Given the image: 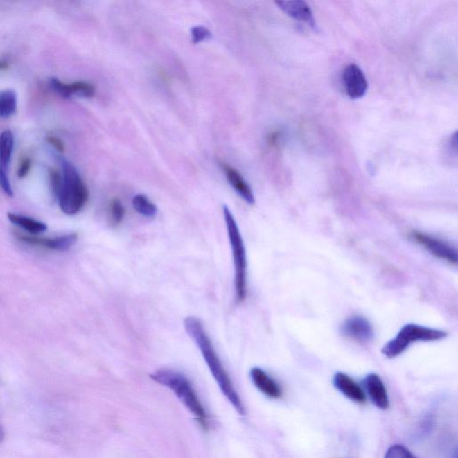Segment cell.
<instances>
[{
	"instance_id": "1",
	"label": "cell",
	"mask_w": 458,
	"mask_h": 458,
	"mask_svg": "<svg viewBox=\"0 0 458 458\" xmlns=\"http://www.w3.org/2000/svg\"><path fill=\"white\" fill-rule=\"evenodd\" d=\"M184 328L189 336L195 341L196 346L199 347L206 364L210 369L212 376L219 385L221 392L226 396L227 400L230 402L236 409L240 416H245L247 412L244 405H243L241 398L236 392L231 380L227 374L222 362H221L219 355L212 345L211 340L206 332L204 324L198 318L189 316L184 322Z\"/></svg>"
},
{
	"instance_id": "2",
	"label": "cell",
	"mask_w": 458,
	"mask_h": 458,
	"mask_svg": "<svg viewBox=\"0 0 458 458\" xmlns=\"http://www.w3.org/2000/svg\"><path fill=\"white\" fill-rule=\"evenodd\" d=\"M150 379L173 391L180 402L197 421L200 427L207 432L209 430L207 412L186 375L172 370V369H159L155 373L150 374Z\"/></svg>"
},
{
	"instance_id": "3",
	"label": "cell",
	"mask_w": 458,
	"mask_h": 458,
	"mask_svg": "<svg viewBox=\"0 0 458 458\" xmlns=\"http://www.w3.org/2000/svg\"><path fill=\"white\" fill-rule=\"evenodd\" d=\"M61 166H62V181L57 195L58 202L61 211L64 214L73 216L85 207L88 201V190L72 163L66 159H62Z\"/></svg>"
},
{
	"instance_id": "4",
	"label": "cell",
	"mask_w": 458,
	"mask_h": 458,
	"mask_svg": "<svg viewBox=\"0 0 458 458\" xmlns=\"http://www.w3.org/2000/svg\"><path fill=\"white\" fill-rule=\"evenodd\" d=\"M224 219L227 224V234H229L230 247H231L235 265V288L236 297L238 303L244 302L247 292V252L240 232L238 223L234 218L229 209L224 206Z\"/></svg>"
},
{
	"instance_id": "5",
	"label": "cell",
	"mask_w": 458,
	"mask_h": 458,
	"mask_svg": "<svg viewBox=\"0 0 458 458\" xmlns=\"http://www.w3.org/2000/svg\"><path fill=\"white\" fill-rule=\"evenodd\" d=\"M447 336L448 333L444 331L409 324L399 331L395 339L385 344L381 349V353L387 358H396L404 353L412 343L418 341H423V342L438 341L445 339Z\"/></svg>"
},
{
	"instance_id": "6",
	"label": "cell",
	"mask_w": 458,
	"mask_h": 458,
	"mask_svg": "<svg viewBox=\"0 0 458 458\" xmlns=\"http://www.w3.org/2000/svg\"><path fill=\"white\" fill-rule=\"evenodd\" d=\"M341 334L356 342L367 344L374 337L373 325L367 318L355 315L346 319L340 327Z\"/></svg>"
},
{
	"instance_id": "7",
	"label": "cell",
	"mask_w": 458,
	"mask_h": 458,
	"mask_svg": "<svg viewBox=\"0 0 458 458\" xmlns=\"http://www.w3.org/2000/svg\"><path fill=\"white\" fill-rule=\"evenodd\" d=\"M413 238L421 245H423L430 254L451 264L456 265L457 263V253L456 249L452 247L448 243L433 238L422 232H414L412 234Z\"/></svg>"
},
{
	"instance_id": "8",
	"label": "cell",
	"mask_w": 458,
	"mask_h": 458,
	"mask_svg": "<svg viewBox=\"0 0 458 458\" xmlns=\"http://www.w3.org/2000/svg\"><path fill=\"white\" fill-rule=\"evenodd\" d=\"M343 82L346 94L353 100L364 97L368 90V82L364 72L356 64H349L343 72Z\"/></svg>"
},
{
	"instance_id": "9",
	"label": "cell",
	"mask_w": 458,
	"mask_h": 458,
	"mask_svg": "<svg viewBox=\"0 0 458 458\" xmlns=\"http://www.w3.org/2000/svg\"><path fill=\"white\" fill-rule=\"evenodd\" d=\"M275 4L288 17L309 24L312 29H317L312 9L306 0H274Z\"/></svg>"
},
{
	"instance_id": "10",
	"label": "cell",
	"mask_w": 458,
	"mask_h": 458,
	"mask_svg": "<svg viewBox=\"0 0 458 458\" xmlns=\"http://www.w3.org/2000/svg\"><path fill=\"white\" fill-rule=\"evenodd\" d=\"M18 238L26 244L45 247L50 250L66 252L78 242V235L76 233L67 234L55 238H38L33 236H19Z\"/></svg>"
},
{
	"instance_id": "11",
	"label": "cell",
	"mask_w": 458,
	"mask_h": 458,
	"mask_svg": "<svg viewBox=\"0 0 458 458\" xmlns=\"http://www.w3.org/2000/svg\"><path fill=\"white\" fill-rule=\"evenodd\" d=\"M364 385L375 407L381 410H387L389 408L388 391L379 375L373 373H369L364 378Z\"/></svg>"
},
{
	"instance_id": "12",
	"label": "cell",
	"mask_w": 458,
	"mask_h": 458,
	"mask_svg": "<svg viewBox=\"0 0 458 458\" xmlns=\"http://www.w3.org/2000/svg\"><path fill=\"white\" fill-rule=\"evenodd\" d=\"M50 85L54 91L60 96L69 99L73 96L91 98L94 96V86L87 82H76L73 84H64L58 78H52L50 80Z\"/></svg>"
},
{
	"instance_id": "13",
	"label": "cell",
	"mask_w": 458,
	"mask_h": 458,
	"mask_svg": "<svg viewBox=\"0 0 458 458\" xmlns=\"http://www.w3.org/2000/svg\"><path fill=\"white\" fill-rule=\"evenodd\" d=\"M333 385L340 393L353 402L364 404L367 401V396H365L364 389L346 373L339 371L335 374Z\"/></svg>"
},
{
	"instance_id": "14",
	"label": "cell",
	"mask_w": 458,
	"mask_h": 458,
	"mask_svg": "<svg viewBox=\"0 0 458 458\" xmlns=\"http://www.w3.org/2000/svg\"><path fill=\"white\" fill-rule=\"evenodd\" d=\"M250 377L254 385L263 394L270 398L278 399L282 396V389L274 379H272L265 371L259 367H254L250 371Z\"/></svg>"
},
{
	"instance_id": "15",
	"label": "cell",
	"mask_w": 458,
	"mask_h": 458,
	"mask_svg": "<svg viewBox=\"0 0 458 458\" xmlns=\"http://www.w3.org/2000/svg\"><path fill=\"white\" fill-rule=\"evenodd\" d=\"M221 168L225 173L227 181H229L230 186L235 189L236 192L244 199L247 204L253 205L255 202L254 195L253 191L247 181L243 178L242 175L239 173L236 168L227 164L225 162L220 163Z\"/></svg>"
},
{
	"instance_id": "16",
	"label": "cell",
	"mask_w": 458,
	"mask_h": 458,
	"mask_svg": "<svg viewBox=\"0 0 458 458\" xmlns=\"http://www.w3.org/2000/svg\"><path fill=\"white\" fill-rule=\"evenodd\" d=\"M14 150V136L10 130L0 134V170L8 172Z\"/></svg>"
},
{
	"instance_id": "17",
	"label": "cell",
	"mask_w": 458,
	"mask_h": 458,
	"mask_svg": "<svg viewBox=\"0 0 458 458\" xmlns=\"http://www.w3.org/2000/svg\"><path fill=\"white\" fill-rule=\"evenodd\" d=\"M8 218L11 223L21 227L27 232L41 234L47 230V225L45 223L33 220L32 218L21 216V215L14 213H8Z\"/></svg>"
},
{
	"instance_id": "18",
	"label": "cell",
	"mask_w": 458,
	"mask_h": 458,
	"mask_svg": "<svg viewBox=\"0 0 458 458\" xmlns=\"http://www.w3.org/2000/svg\"><path fill=\"white\" fill-rule=\"evenodd\" d=\"M17 107V94L12 90L0 92V118L13 116Z\"/></svg>"
},
{
	"instance_id": "19",
	"label": "cell",
	"mask_w": 458,
	"mask_h": 458,
	"mask_svg": "<svg viewBox=\"0 0 458 458\" xmlns=\"http://www.w3.org/2000/svg\"><path fill=\"white\" fill-rule=\"evenodd\" d=\"M134 210L146 218H155L158 213L156 205L144 195H135L133 199Z\"/></svg>"
},
{
	"instance_id": "20",
	"label": "cell",
	"mask_w": 458,
	"mask_h": 458,
	"mask_svg": "<svg viewBox=\"0 0 458 458\" xmlns=\"http://www.w3.org/2000/svg\"><path fill=\"white\" fill-rule=\"evenodd\" d=\"M125 214V208L121 202L118 199L112 200V202H110V217H112V222L115 225H119L124 220Z\"/></svg>"
},
{
	"instance_id": "21",
	"label": "cell",
	"mask_w": 458,
	"mask_h": 458,
	"mask_svg": "<svg viewBox=\"0 0 458 458\" xmlns=\"http://www.w3.org/2000/svg\"><path fill=\"white\" fill-rule=\"evenodd\" d=\"M191 37H192L193 43L197 44V43L210 39L212 35L210 30L206 28V27L198 26L191 29Z\"/></svg>"
},
{
	"instance_id": "22",
	"label": "cell",
	"mask_w": 458,
	"mask_h": 458,
	"mask_svg": "<svg viewBox=\"0 0 458 458\" xmlns=\"http://www.w3.org/2000/svg\"><path fill=\"white\" fill-rule=\"evenodd\" d=\"M386 457L388 458H414V456L407 448L402 445H393L387 451Z\"/></svg>"
},
{
	"instance_id": "23",
	"label": "cell",
	"mask_w": 458,
	"mask_h": 458,
	"mask_svg": "<svg viewBox=\"0 0 458 458\" xmlns=\"http://www.w3.org/2000/svg\"><path fill=\"white\" fill-rule=\"evenodd\" d=\"M0 186L2 187V189L6 193V195L10 196V197L13 196V190H12L8 172L0 170Z\"/></svg>"
},
{
	"instance_id": "24",
	"label": "cell",
	"mask_w": 458,
	"mask_h": 458,
	"mask_svg": "<svg viewBox=\"0 0 458 458\" xmlns=\"http://www.w3.org/2000/svg\"><path fill=\"white\" fill-rule=\"evenodd\" d=\"M51 184L52 190L55 195H58V190L60 188L61 181H62V176L57 170H51L50 172Z\"/></svg>"
},
{
	"instance_id": "25",
	"label": "cell",
	"mask_w": 458,
	"mask_h": 458,
	"mask_svg": "<svg viewBox=\"0 0 458 458\" xmlns=\"http://www.w3.org/2000/svg\"><path fill=\"white\" fill-rule=\"evenodd\" d=\"M30 168V161L29 159H24V161L21 162L19 168H18V177L20 178L26 177V175L28 174Z\"/></svg>"
},
{
	"instance_id": "26",
	"label": "cell",
	"mask_w": 458,
	"mask_h": 458,
	"mask_svg": "<svg viewBox=\"0 0 458 458\" xmlns=\"http://www.w3.org/2000/svg\"><path fill=\"white\" fill-rule=\"evenodd\" d=\"M47 141L51 144L52 146L54 147L55 149L58 150V152L61 153L64 152V146L62 143V141L55 136L48 137Z\"/></svg>"
},
{
	"instance_id": "27",
	"label": "cell",
	"mask_w": 458,
	"mask_h": 458,
	"mask_svg": "<svg viewBox=\"0 0 458 458\" xmlns=\"http://www.w3.org/2000/svg\"><path fill=\"white\" fill-rule=\"evenodd\" d=\"M9 63L6 60H0V71L8 69Z\"/></svg>"
},
{
	"instance_id": "28",
	"label": "cell",
	"mask_w": 458,
	"mask_h": 458,
	"mask_svg": "<svg viewBox=\"0 0 458 458\" xmlns=\"http://www.w3.org/2000/svg\"><path fill=\"white\" fill-rule=\"evenodd\" d=\"M4 438H5L4 429H3L1 424H0V443H1Z\"/></svg>"
}]
</instances>
